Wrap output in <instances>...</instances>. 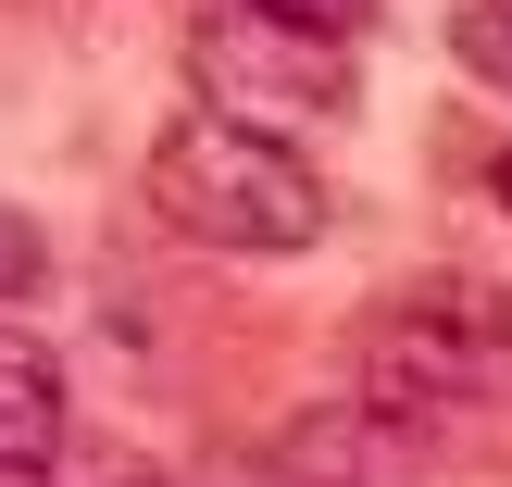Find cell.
<instances>
[{"label": "cell", "instance_id": "8992f818", "mask_svg": "<svg viewBox=\"0 0 512 487\" xmlns=\"http://www.w3.org/2000/svg\"><path fill=\"white\" fill-rule=\"evenodd\" d=\"M450 50L512 100V0H450Z\"/></svg>", "mask_w": 512, "mask_h": 487}, {"label": "cell", "instance_id": "3957f363", "mask_svg": "<svg viewBox=\"0 0 512 487\" xmlns=\"http://www.w3.org/2000/svg\"><path fill=\"white\" fill-rule=\"evenodd\" d=\"M200 75H213V100L338 113L350 100V38H313V25H275V13H225L213 38H200Z\"/></svg>", "mask_w": 512, "mask_h": 487}, {"label": "cell", "instance_id": "277c9868", "mask_svg": "<svg viewBox=\"0 0 512 487\" xmlns=\"http://www.w3.org/2000/svg\"><path fill=\"white\" fill-rule=\"evenodd\" d=\"M75 438V375L38 325H0V475H50Z\"/></svg>", "mask_w": 512, "mask_h": 487}, {"label": "cell", "instance_id": "ba28073f", "mask_svg": "<svg viewBox=\"0 0 512 487\" xmlns=\"http://www.w3.org/2000/svg\"><path fill=\"white\" fill-rule=\"evenodd\" d=\"M63 487H163V475H150V463H138V450H88V463H75Z\"/></svg>", "mask_w": 512, "mask_h": 487}, {"label": "cell", "instance_id": "7a4b0ae2", "mask_svg": "<svg viewBox=\"0 0 512 487\" xmlns=\"http://www.w3.org/2000/svg\"><path fill=\"white\" fill-rule=\"evenodd\" d=\"M363 413L388 438H463L512 425V300L488 288H413L363 325Z\"/></svg>", "mask_w": 512, "mask_h": 487}, {"label": "cell", "instance_id": "9c48e42d", "mask_svg": "<svg viewBox=\"0 0 512 487\" xmlns=\"http://www.w3.org/2000/svg\"><path fill=\"white\" fill-rule=\"evenodd\" d=\"M488 200H500V213H512V150H488Z\"/></svg>", "mask_w": 512, "mask_h": 487}, {"label": "cell", "instance_id": "52a82bcc", "mask_svg": "<svg viewBox=\"0 0 512 487\" xmlns=\"http://www.w3.org/2000/svg\"><path fill=\"white\" fill-rule=\"evenodd\" d=\"M250 13H275V25H313V38H350V25H363L375 0H250Z\"/></svg>", "mask_w": 512, "mask_h": 487}, {"label": "cell", "instance_id": "5b68a950", "mask_svg": "<svg viewBox=\"0 0 512 487\" xmlns=\"http://www.w3.org/2000/svg\"><path fill=\"white\" fill-rule=\"evenodd\" d=\"M275 475L288 487H400V463H388V425L350 400V413H325L313 438H288L275 450Z\"/></svg>", "mask_w": 512, "mask_h": 487}, {"label": "cell", "instance_id": "6da1fadb", "mask_svg": "<svg viewBox=\"0 0 512 487\" xmlns=\"http://www.w3.org/2000/svg\"><path fill=\"white\" fill-rule=\"evenodd\" d=\"M150 213L175 238H200V250L288 263V250H313L338 225V200H325L313 150L288 125H263V113H175L150 138Z\"/></svg>", "mask_w": 512, "mask_h": 487}]
</instances>
